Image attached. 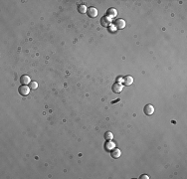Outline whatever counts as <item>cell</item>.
Instances as JSON below:
<instances>
[{
	"instance_id": "7a4b0ae2",
	"label": "cell",
	"mask_w": 187,
	"mask_h": 179,
	"mask_svg": "<svg viewBox=\"0 0 187 179\" xmlns=\"http://www.w3.org/2000/svg\"><path fill=\"white\" fill-rule=\"evenodd\" d=\"M101 24H102V26H104V27H109V26L112 24V18L109 17V16H104V17L101 19Z\"/></svg>"
},
{
	"instance_id": "7c38bea8",
	"label": "cell",
	"mask_w": 187,
	"mask_h": 179,
	"mask_svg": "<svg viewBox=\"0 0 187 179\" xmlns=\"http://www.w3.org/2000/svg\"><path fill=\"white\" fill-rule=\"evenodd\" d=\"M87 10H88V8L86 7V5H84V4H81V5L78 6V11H79L80 13H82V14L86 13Z\"/></svg>"
},
{
	"instance_id": "8992f818",
	"label": "cell",
	"mask_w": 187,
	"mask_h": 179,
	"mask_svg": "<svg viewBox=\"0 0 187 179\" xmlns=\"http://www.w3.org/2000/svg\"><path fill=\"white\" fill-rule=\"evenodd\" d=\"M87 14L90 18H95L97 15V10L95 7H90L87 10Z\"/></svg>"
},
{
	"instance_id": "8fae6325",
	"label": "cell",
	"mask_w": 187,
	"mask_h": 179,
	"mask_svg": "<svg viewBox=\"0 0 187 179\" xmlns=\"http://www.w3.org/2000/svg\"><path fill=\"white\" fill-rule=\"evenodd\" d=\"M20 81H21V83H22L23 85H27V84H30L31 83L30 78L28 76H26V75H24V76H22L20 78Z\"/></svg>"
},
{
	"instance_id": "277c9868",
	"label": "cell",
	"mask_w": 187,
	"mask_h": 179,
	"mask_svg": "<svg viewBox=\"0 0 187 179\" xmlns=\"http://www.w3.org/2000/svg\"><path fill=\"white\" fill-rule=\"evenodd\" d=\"M112 90L113 93H115V94H119V93H120L121 91H122V85L120 84V83H114L113 85H112Z\"/></svg>"
},
{
	"instance_id": "6da1fadb",
	"label": "cell",
	"mask_w": 187,
	"mask_h": 179,
	"mask_svg": "<svg viewBox=\"0 0 187 179\" xmlns=\"http://www.w3.org/2000/svg\"><path fill=\"white\" fill-rule=\"evenodd\" d=\"M113 26L115 27V29H119V30L123 29V28L126 27V21H124L123 19H117V20L114 21Z\"/></svg>"
},
{
	"instance_id": "5bb4252c",
	"label": "cell",
	"mask_w": 187,
	"mask_h": 179,
	"mask_svg": "<svg viewBox=\"0 0 187 179\" xmlns=\"http://www.w3.org/2000/svg\"><path fill=\"white\" fill-rule=\"evenodd\" d=\"M38 88V84L36 82H31L30 83V89L31 90H36Z\"/></svg>"
},
{
	"instance_id": "30bf717a",
	"label": "cell",
	"mask_w": 187,
	"mask_h": 179,
	"mask_svg": "<svg viewBox=\"0 0 187 179\" xmlns=\"http://www.w3.org/2000/svg\"><path fill=\"white\" fill-rule=\"evenodd\" d=\"M106 16H109V17H115L117 16V10L114 9V8H110L108 11H106Z\"/></svg>"
},
{
	"instance_id": "4fadbf2b",
	"label": "cell",
	"mask_w": 187,
	"mask_h": 179,
	"mask_svg": "<svg viewBox=\"0 0 187 179\" xmlns=\"http://www.w3.org/2000/svg\"><path fill=\"white\" fill-rule=\"evenodd\" d=\"M105 138L106 140H112V138H113V134L111 131H106L105 133Z\"/></svg>"
},
{
	"instance_id": "52a82bcc",
	"label": "cell",
	"mask_w": 187,
	"mask_h": 179,
	"mask_svg": "<svg viewBox=\"0 0 187 179\" xmlns=\"http://www.w3.org/2000/svg\"><path fill=\"white\" fill-rule=\"evenodd\" d=\"M115 147V144L112 141V140H108L105 142V148L106 151H110V150H112V149Z\"/></svg>"
},
{
	"instance_id": "5b68a950",
	"label": "cell",
	"mask_w": 187,
	"mask_h": 179,
	"mask_svg": "<svg viewBox=\"0 0 187 179\" xmlns=\"http://www.w3.org/2000/svg\"><path fill=\"white\" fill-rule=\"evenodd\" d=\"M29 92H30V88H28L26 85H23L19 88V94L21 96H27L29 94Z\"/></svg>"
},
{
	"instance_id": "3957f363",
	"label": "cell",
	"mask_w": 187,
	"mask_h": 179,
	"mask_svg": "<svg viewBox=\"0 0 187 179\" xmlns=\"http://www.w3.org/2000/svg\"><path fill=\"white\" fill-rule=\"evenodd\" d=\"M143 112H144L146 115H151V114L154 112V108H153V105H151V104H146V105L144 106V109H143Z\"/></svg>"
},
{
	"instance_id": "ba28073f",
	"label": "cell",
	"mask_w": 187,
	"mask_h": 179,
	"mask_svg": "<svg viewBox=\"0 0 187 179\" xmlns=\"http://www.w3.org/2000/svg\"><path fill=\"white\" fill-rule=\"evenodd\" d=\"M132 83H133V78H132V77H130V76H126V77L123 78V84H124L126 86H130Z\"/></svg>"
},
{
	"instance_id": "9a60e30c",
	"label": "cell",
	"mask_w": 187,
	"mask_h": 179,
	"mask_svg": "<svg viewBox=\"0 0 187 179\" xmlns=\"http://www.w3.org/2000/svg\"><path fill=\"white\" fill-rule=\"evenodd\" d=\"M140 178L141 179H149V176H148V175H141V176H140Z\"/></svg>"
},
{
	"instance_id": "9c48e42d",
	"label": "cell",
	"mask_w": 187,
	"mask_h": 179,
	"mask_svg": "<svg viewBox=\"0 0 187 179\" xmlns=\"http://www.w3.org/2000/svg\"><path fill=\"white\" fill-rule=\"evenodd\" d=\"M120 150L118 148H113V150H112V153H111V155H112V158H114V159H118L119 157L120 156Z\"/></svg>"
}]
</instances>
